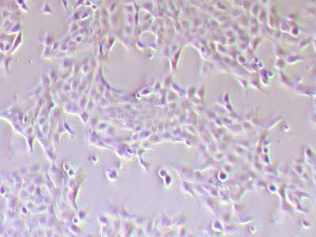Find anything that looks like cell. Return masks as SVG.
Returning a JSON list of instances; mask_svg holds the SVG:
<instances>
[{
  "label": "cell",
  "mask_w": 316,
  "mask_h": 237,
  "mask_svg": "<svg viewBox=\"0 0 316 237\" xmlns=\"http://www.w3.org/2000/svg\"><path fill=\"white\" fill-rule=\"evenodd\" d=\"M267 25L268 27L272 29H275L279 27L280 24L278 23L277 16L272 15L270 14H268V19H267Z\"/></svg>",
  "instance_id": "6da1fadb"
},
{
  "label": "cell",
  "mask_w": 316,
  "mask_h": 237,
  "mask_svg": "<svg viewBox=\"0 0 316 237\" xmlns=\"http://www.w3.org/2000/svg\"><path fill=\"white\" fill-rule=\"evenodd\" d=\"M256 18H257L258 21L259 22V24H262V25L267 24L268 13L267 11H266V9H261L259 14Z\"/></svg>",
  "instance_id": "7a4b0ae2"
},
{
  "label": "cell",
  "mask_w": 316,
  "mask_h": 237,
  "mask_svg": "<svg viewBox=\"0 0 316 237\" xmlns=\"http://www.w3.org/2000/svg\"><path fill=\"white\" fill-rule=\"evenodd\" d=\"M260 10H261L260 5L258 3H254L252 4V6L250 7L249 11H250V15H251L253 18H257L258 15V14H259Z\"/></svg>",
  "instance_id": "3957f363"
},
{
  "label": "cell",
  "mask_w": 316,
  "mask_h": 237,
  "mask_svg": "<svg viewBox=\"0 0 316 237\" xmlns=\"http://www.w3.org/2000/svg\"><path fill=\"white\" fill-rule=\"evenodd\" d=\"M262 41V37L255 36H254V37L250 40V47H251L254 50H256V49L258 48V46L261 44Z\"/></svg>",
  "instance_id": "277c9868"
},
{
  "label": "cell",
  "mask_w": 316,
  "mask_h": 237,
  "mask_svg": "<svg viewBox=\"0 0 316 237\" xmlns=\"http://www.w3.org/2000/svg\"><path fill=\"white\" fill-rule=\"evenodd\" d=\"M279 28H280V30L282 32H288L290 31V29H291L290 26L286 22H282V24L279 25Z\"/></svg>",
  "instance_id": "5b68a950"
},
{
  "label": "cell",
  "mask_w": 316,
  "mask_h": 237,
  "mask_svg": "<svg viewBox=\"0 0 316 237\" xmlns=\"http://www.w3.org/2000/svg\"><path fill=\"white\" fill-rule=\"evenodd\" d=\"M252 3H250V1L248 0H243L241 2V7L243 8L244 11H247V10H250V7L252 6Z\"/></svg>",
  "instance_id": "8992f818"
},
{
  "label": "cell",
  "mask_w": 316,
  "mask_h": 237,
  "mask_svg": "<svg viewBox=\"0 0 316 237\" xmlns=\"http://www.w3.org/2000/svg\"><path fill=\"white\" fill-rule=\"evenodd\" d=\"M270 2V0H260V3L262 5H266Z\"/></svg>",
  "instance_id": "52a82bcc"
}]
</instances>
